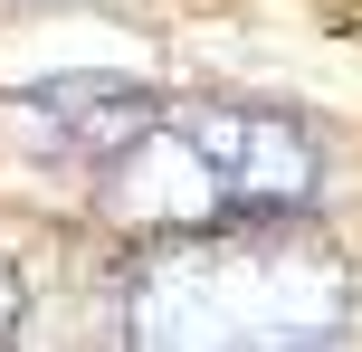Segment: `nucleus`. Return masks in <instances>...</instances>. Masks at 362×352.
I'll return each mask as SVG.
<instances>
[{
  "label": "nucleus",
  "mask_w": 362,
  "mask_h": 352,
  "mask_svg": "<svg viewBox=\"0 0 362 352\" xmlns=\"http://www.w3.org/2000/svg\"><path fill=\"white\" fill-rule=\"evenodd\" d=\"M124 334L163 343V352L334 343V334H353V277L296 210L172 229L124 277Z\"/></svg>",
  "instance_id": "obj_1"
},
{
  "label": "nucleus",
  "mask_w": 362,
  "mask_h": 352,
  "mask_svg": "<svg viewBox=\"0 0 362 352\" xmlns=\"http://www.w3.org/2000/svg\"><path fill=\"white\" fill-rule=\"evenodd\" d=\"M325 181V143L296 124L286 105H248V95H191L144 124L124 162H105V210L124 229H219V219H267V210H305Z\"/></svg>",
  "instance_id": "obj_2"
},
{
  "label": "nucleus",
  "mask_w": 362,
  "mask_h": 352,
  "mask_svg": "<svg viewBox=\"0 0 362 352\" xmlns=\"http://www.w3.org/2000/svg\"><path fill=\"white\" fill-rule=\"evenodd\" d=\"M10 133L29 152H48V162H86V171H105V162H124L134 143H144V124L163 105H153L134 76H105V67H76V76H48V86H29V95H10Z\"/></svg>",
  "instance_id": "obj_3"
}]
</instances>
